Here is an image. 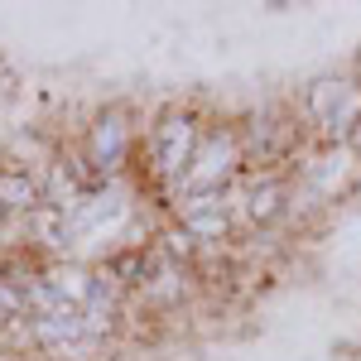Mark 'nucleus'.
<instances>
[{
    "label": "nucleus",
    "instance_id": "nucleus-3",
    "mask_svg": "<svg viewBox=\"0 0 361 361\" xmlns=\"http://www.w3.org/2000/svg\"><path fill=\"white\" fill-rule=\"evenodd\" d=\"M140 140H145V126L130 102H102L82 116L78 126V149H82L87 169L97 173V183H111V178H126L135 173V154H140Z\"/></svg>",
    "mask_w": 361,
    "mask_h": 361
},
{
    "label": "nucleus",
    "instance_id": "nucleus-2",
    "mask_svg": "<svg viewBox=\"0 0 361 361\" xmlns=\"http://www.w3.org/2000/svg\"><path fill=\"white\" fill-rule=\"evenodd\" d=\"M294 116L313 145H347V135L361 126V73L352 63L313 73L294 97Z\"/></svg>",
    "mask_w": 361,
    "mask_h": 361
},
{
    "label": "nucleus",
    "instance_id": "nucleus-4",
    "mask_svg": "<svg viewBox=\"0 0 361 361\" xmlns=\"http://www.w3.org/2000/svg\"><path fill=\"white\" fill-rule=\"evenodd\" d=\"M241 178H246V145H241V130H236V121L212 116L207 130H202V145H197L193 164H188L178 193H173V202L188 197V193H231Z\"/></svg>",
    "mask_w": 361,
    "mask_h": 361
},
{
    "label": "nucleus",
    "instance_id": "nucleus-5",
    "mask_svg": "<svg viewBox=\"0 0 361 361\" xmlns=\"http://www.w3.org/2000/svg\"><path fill=\"white\" fill-rule=\"evenodd\" d=\"M39 207H44V178L0 159V217L25 222V217H34Z\"/></svg>",
    "mask_w": 361,
    "mask_h": 361
},
{
    "label": "nucleus",
    "instance_id": "nucleus-1",
    "mask_svg": "<svg viewBox=\"0 0 361 361\" xmlns=\"http://www.w3.org/2000/svg\"><path fill=\"white\" fill-rule=\"evenodd\" d=\"M207 121H212V111H207V102H197V97L169 102V106H159V111L145 121V140H140V154H135V178L159 197L164 207L173 202L183 173L193 164Z\"/></svg>",
    "mask_w": 361,
    "mask_h": 361
},
{
    "label": "nucleus",
    "instance_id": "nucleus-6",
    "mask_svg": "<svg viewBox=\"0 0 361 361\" xmlns=\"http://www.w3.org/2000/svg\"><path fill=\"white\" fill-rule=\"evenodd\" d=\"M44 279H49L54 299H58V304H68V308H87V299H92V265L73 260V255L49 260V265H44Z\"/></svg>",
    "mask_w": 361,
    "mask_h": 361
},
{
    "label": "nucleus",
    "instance_id": "nucleus-7",
    "mask_svg": "<svg viewBox=\"0 0 361 361\" xmlns=\"http://www.w3.org/2000/svg\"><path fill=\"white\" fill-rule=\"evenodd\" d=\"M347 149H352V159H357V164H361V126H357V130H352V135H347Z\"/></svg>",
    "mask_w": 361,
    "mask_h": 361
}]
</instances>
